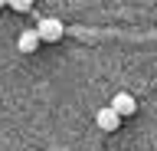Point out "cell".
I'll use <instances>...</instances> for the list:
<instances>
[{
	"mask_svg": "<svg viewBox=\"0 0 157 151\" xmlns=\"http://www.w3.org/2000/svg\"><path fill=\"white\" fill-rule=\"evenodd\" d=\"M10 7H13V10H17V13H26L29 7H33V3H29V0H13Z\"/></svg>",
	"mask_w": 157,
	"mask_h": 151,
	"instance_id": "cell-5",
	"label": "cell"
},
{
	"mask_svg": "<svg viewBox=\"0 0 157 151\" xmlns=\"http://www.w3.org/2000/svg\"><path fill=\"white\" fill-rule=\"evenodd\" d=\"M108 109L115 112L118 118H128V115H134L137 112V102H134V95H128V92H118L115 99H111V105Z\"/></svg>",
	"mask_w": 157,
	"mask_h": 151,
	"instance_id": "cell-2",
	"label": "cell"
},
{
	"mask_svg": "<svg viewBox=\"0 0 157 151\" xmlns=\"http://www.w3.org/2000/svg\"><path fill=\"white\" fill-rule=\"evenodd\" d=\"M17 46H20V53H36V46H39L36 30H23V33H20V40H17Z\"/></svg>",
	"mask_w": 157,
	"mask_h": 151,
	"instance_id": "cell-4",
	"label": "cell"
},
{
	"mask_svg": "<svg viewBox=\"0 0 157 151\" xmlns=\"http://www.w3.org/2000/svg\"><path fill=\"white\" fill-rule=\"evenodd\" d=\"M36 36H39V43H59L62 40V20L43 17V20L36 23Z\"/></svg>",
	"mask_w": 157,
	"mask_h": 151,
	"instance_id": "cell-1",
	"label": "cell"
},
{
	"mask_svg": "<svg viewBox=\"0 0 157 151\" xmlns=\"http://www.w3.org/2000/svg\"><path fill=\"white\" fill-rule=\"evenodd\" d=\"M95 125H98L101 131H115L118 125H121V118H118V115H115L111 109H98V115H95Z\"/></svg>",
	"mask_w": 157,
	"mask_h": 151,
	"instance_id": "cell-3",
	"label": "cell"
}]
</instances>
